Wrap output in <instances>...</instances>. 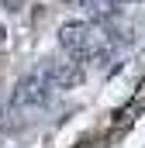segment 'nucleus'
<instances>
[{"mask_svg":"<svg viewBox=\"0 0 145 148\" xmlns=\"http://www.w3.org/2000/svg\"><path fill=\"white\" fill-rule=\"evenodd\" d=\"M121 3H124V0H79V7H86L93 17H107V14H114Z\"/></svg>","mask_w":145,"mask_h":148,"instance_id":"nucleus-4","label":"nucleus"},{"mask_svg":"<svg viewBox=\"0 0 145 148\" xmlns=\"http://www.w3.org/2000/svg\"><path fill=\"white\" fill-rule=\"evenodd\" d=\"M41 76L48 79L52 90H72L76 83H83V62L79 59H48L41 66Z\"/></svg>","mask_w":145,"mask_h":148,"instance_id":"nucleus-2","label":"nucleus"},{"mask_svg":"<svg viewBox=\"0 0 145 148\" xmlns=\"http://www.w3.org/2000/svg\"><path fill=\"white\" fill-rule=\"evenodd\" d=\"M48 93H52L48 79L41 73H31V76H24V79L14 86V107H17V110H24V107H41V103L48 100Z\"/></svg>","mask_w":145,"mask_h":148,"instance_id":"nucleus-3","label":"nucleus"},{"mask_svg":"<svg viewBox=\"0 0 145 148\" xmlns=\"http://www.w3.org/2000/svg\"><path fill=\"white\" fill-rule=\"evenodd\" d=\"M59 45L69 52L72 59H79V62L97 55V35H93V28H90V24H79V21L62 24V31H59Z\"/></svg>","mask_w":145,"mask_h":148,"instance_id":"nucleus-1","label":"nucleus"}]
</instances>
